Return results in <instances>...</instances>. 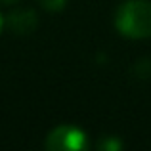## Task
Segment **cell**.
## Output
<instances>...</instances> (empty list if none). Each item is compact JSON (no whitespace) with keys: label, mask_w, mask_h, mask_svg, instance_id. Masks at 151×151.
<instances>
[{"label":"cell","mask_w":151,"mask_h":151,"mask_svg":"<svg viewBox=\"0 0 151 151\" xmlns=\"http://www.w3.org/2000/svg\"><path fill=\"white\" fill-rule=\"evenodd\" d=\"M8 25H10V29H14L15 33H29V31H35V27H37L35 12H29V10L14 12V14L8 17Z\"/></svg>","instance_id":"3"},{"label":"cell","mask_w":151,"mask_h":151,"mask_svg":"<svg viewBox=\"0 0 151 151\" xmlns=\"http://www.w3.org/2000/svg\"><path fill=\"white\" fill-rule=\"evenodd\" d=\"M44 147L50 151H81L88 147V138L73 124H59L46 136Z\"/></svg>","instance_id":"2"},{"label":"cell","mask_w":151,"mask_h":151,"mask_svg":"<svg viewBox=\"0 0 151 151\" xmlns=\"http://www.w3.org/2000/svg\"><path fill=\"white\" fill-rule=\"evenodd\" d=\"M65 2H67V0H38V4H40L44 10L54 12V14L65 8Z\"/></svg>","instance_id":"4"},{"label":"cell","mask_w":151,"mask_h":151,"mask_svg":"<svg viewBox=\"0 0 151 151\" xmlns=\"http://www.w3.org/2000/svg\"><path fill=\"white\" fill-rule=\"evenodd\" d=\"M2 29H4V17H2V14H0V35H2Z\"/></svg>","instance_id":"5"},{"label":"cell","mask_w":151,"mask_h":151,"mask_svg":"<svg viewBox=\"0 0 151 151\" xmlns=\"http://www.w3.org/2000/svg\"><path fill=\"white\" fill-rule=\"evenodd\" d=\"M115 27L126 38H149L151 2L149 0H126L117 10Z\"/></svg>","instance_id":"1"},{"label":"cell","mask_w":151,"mask_h":151,"mask_svg":"<svg viewBox=\"0 0 151 151\" xmlns=\"http://www.w3.org/2000/svg\"><path fill=\"white\" fill-rule=\"evenodd\" d=\"M2 4H14V2H17V0H0Z\"/></svg>","instance_id":"6"}]
</instances>
